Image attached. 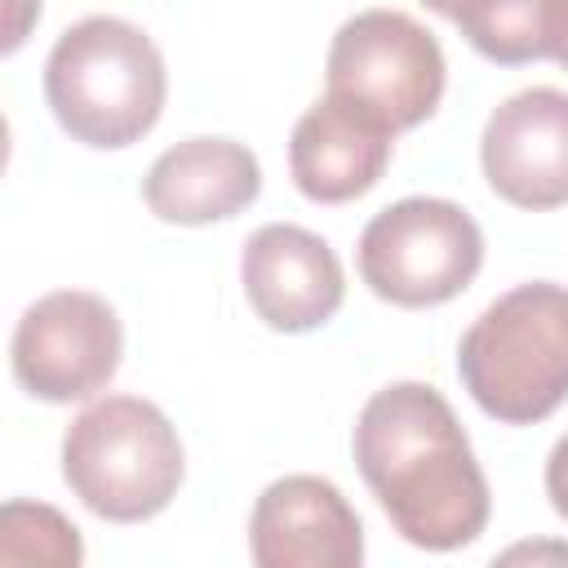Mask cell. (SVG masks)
I'll return each mask as SVG.
<instances>
[{
    "label": "cell",
    "instance_id": "obj_1",
    "mask_svg": "<svg viewBox=\"0 0 568 568\" xmlns=\"http://www.w3.org/2000/svg\"><path fill=\"white\" fill-rule=\"evenodd\" d=\"M355 466L390 528L422 550L470 546L493 510L488 479L453 404L426 382L382 386L351 435Z\"/></svg>",
    "mask_w": 568,
    "mask_h": 568
},
{
    "label": "cell",
    "instance_id": "obj_2",
    "mask_svg": "<svg viewBox=\"0 0 568 568\" xmlns=\"http://www.w3.org/2000/svg\"><path fill=\"white\" fill-rule=\"evenodd\" d=\"M164 93L169 75L151 36L111 13L71 22L44 62L53 120L93 151H120L146 138L164 111Z\"/></svg>",
    "mask_w": 568,
    "mask_h": 568
},
{
    "label": "cell",
    "instance_id": "obj_3",
    "mask_svg": "<svg viewBox=\"0 0 568 568\" xmlns=\"http://www.w3.org/2000/svg\"><path fill=\"white\" fill-rule=\"evenodd\" d=\"M457 377L493 422H546L568 399V288L532 280L488 302L457 342Z\"/></svg>",
    "mask_w": 568,
    "mask_h": 568
},
{
    "label": "cell",
    "instance_id": "obj_4",
    "mask_svg": "<svg viewBox=\"0 0 568 568\" xmlns=\"http://www.w3.org/2000/svg\"><path fill=\"white\" fill-rule=\"evenodd\" d=\"M182 475V439L151 399H93L62 435V479L106 524L155 519L178 497Z\"/></svg>",
    "mask_w": 568,
    "mask_h": 568
},
{
    "label": "cell",
    "instance_id": "obj_5",
    "mask_svg": "<svg viewBox=\"0 0 568 568\" xmlns=\"http://www.w3.org/2000/svg\"><path fill=\"white\" fill-rule=\"evenodd\" d=\"M484 266L479 222L435 195H408L386 204L359 231V275L390 306H444Z\"/></svg>",
    "mask_w": 568,
    "mask_h": 568
},
{
    "label": "cell",
    "instance_id": "obj_6",
    "mask_svg": "<svg viewBox=\"0 0 568 568\" xmlns=\"http://www.w3.org/2000/svg\"><path fill=\"white\" fill-rule=\"evenodd\" d=\"M328 93L368 106L395 133L417 129L444 98L439 40L399 9H364L346 18L328 44Z\"/></svg>",
    "mask_w": 568,
    "mask_h": 568
},
{
    "label": "cell",
    "instance_id": "obj_7",
    "mask_svg": "<svg viewBox=\"0 0 568 568\" xmlns=\"http://www.w3.org/2000/svg\"><path fill=\"white\" fill-rule=\"evenodd\" d=\"M124 355V328L106 297L84 288H58L36 297L9 342L13 377L44 404H75L115 377Z\"/></svg>",
    "mask_w": 568,
    "mask_h": 568
},
{
    "label": "cell",
    "instance_id": "obj_8",
    "mask_svg": "<svg viewBox=\"0 0 568 568\" xmlns=\"http://www.w3.org/2000/svg\"><path fill=\"white\" fill-rule=\"evenodd\" d=\"M479 164L515 209L546 213L568 204V93L550 84L510 93L484 124Z\"/></svg>",
    "mask_w": 568,
    "mask_h": 568
},
{
    "label": "cell",
    "instance_id": "obj_9",
    "mask_svg": "<svg viewBox=\"0 0 568 568\" xmlns=\"http://www.w3.org/2000/svg\"><path fill=\"white\" fill-rule=\"evenodd\" d=\"M240 280L253 315L275 333H311L346 297V275L328 240L293 222H266L244 240Z\"/></svg>",
    "mask_w": 568,
    "mask_h": 568
},
{
    "label": "cell",
    "instance_id": "obj_10",
    "mask_svg": "<svg viewBox=\"0 0 568 568\" xmlns=\"http://www.w3.org/2000/svg\"><path fill=\"white\" fill-rule=\"evenodd\" d=\"M248 555L257 568H359L364 524L337 484L284 475L248 515Z\"/></svg>",
    "mask_w": 568,
    "mask_h": 568
},
{
    "label": "cell",
    "instance_id": "obj_11",
    "mask_svg": "<svg viewBox=\"0 0 568 568\" xmlns=\"http://www.w3.org/2000/svg\"><path fill=\"white\" fill-rule=\"evenodd\" d=\"M395 129L382 124L368 106L324 93L315 98L288 138L293 186L315 204H346L377 186L390 164Z\"/></svg>",
    "mask_w": 568,
    "mask_h": 568
},
{
    "label": "cell",
    "instance_id": "obj_12",
    "mask_svg": "<svg viewBox=\"0 0 568 568\" xmlns=\"http://www.w3.org/2000/svg\"><path fill=\"white\" fill-rule=\"evenodd\" d=\"M262 191L257 155L235 138H186L155 155L142 200L160 222L209 226L248 209Z\"/></svg>",
    "mask_w": 568,
    "mask_h": 568
},
{
    "label": "cell",
    "instance_id": "obj_13",
    "mask_svg": "<svg viewBox=\"0 0 568 568\" xmlns=\"http://www.w3.org/2000/svg\"><path fill=\"white\" fill-rule=\"evenodd\" d=\"M546 13L550 0H453L448 22L488 62L519 67L546 58Z\"/></svg>",
    "mask_w": 568,
    "mask_h": 568
},
{
    "label": "cell",
    "instance_id": "obj_14",
    "mask_svg": "<svg viewBox=\"0 0 568 568\" xmlns=\"http://www.w3.org/2000/svg\"><path fill=\"white\" fill-rule=\"evenodd\" d=\"M84 559L80 528L44 501H9L0 510V564L75 568Z\"/></svg>",
    "mask_w": 568,
    "mask_h": 568
},
{
    "label": "cell",
    "instance_id": "obj_15",
    "mask_svg": "<svg viewBox=\"0 0 568 568\" xmlns=\"http://www.w3.org/2000/svg\"><path fill=\"white\" fill-rule=\"evenodd\" d=\"M546 497H550L555 515L568 519V435H564V439L550 448V457H546Z\"/></svg>",
    "mask_w": 568,
    "mask_h": 568
},
{
    "label": "cell",
    "instance_id": "obj_16",
    "mask_svg": "<svg viewBox=\"0 0 568 568\" xmlns=\"http://www.w3.org/2000/svg\"><path fill=\"white\" fill-rule=\"evenodd\" d=\"M546 58H555L568 71V0H550V13H546Z\"/></svg>",
    "mask_w": 568,
    "mask_h": 568
},
{
    "label": "cell",
    "instance_id": "obj_17",
    "mask_svg": "<svg viewBox=\"0 0 568 568\" xmlns=\"http://www.w3.org/2000/svg\"><path fill=\"white\" fill-rule=\"evenodd\" d=\"M430 13H439V18H448V9H453V0H422Z\"/></svg>",
    "mask_w": 568,
    "mask_h": 568
}]
</instances>
